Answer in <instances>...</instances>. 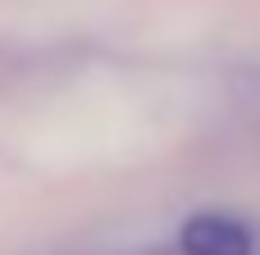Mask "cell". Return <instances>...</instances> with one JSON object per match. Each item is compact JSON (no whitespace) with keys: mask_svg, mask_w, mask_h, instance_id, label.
I'll list each match as a JSON object with an SVG mask.
<instances>
[{"mask_svg":"<svg viewBox=\"0 0 260 255\" xmlns=\"http://www.w3.org/2000/svg\"><path fill=\"white\" fill-rule=\"evenodd\" d=\"M183 255H256V237L233 214H192L178 233Z\"/></svg>","mask_w":260,"mask_h":255,"instance_id":"cell-1","label":"cell"}]
</instances>
